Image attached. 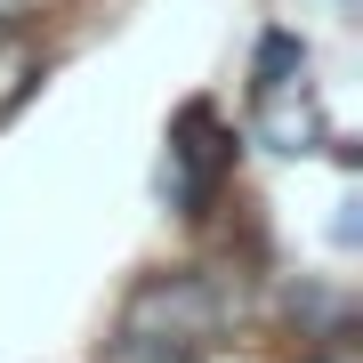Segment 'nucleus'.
<instances>
[{"mask_svg":"<svg viewBox=\"0 0 363 363\" xmlns=\"http://www.w3.org/2000/svg\"><path fill=\"white\" fill-rule=\"evenodd\" d=\"M226 323V291L210 274H145L113 323L105 363H202L218 347Z\"/></svg>","mask_w":363,"mask_h":363,"instance_id":"1","label":"nucleus"},{"mask_svg":"<svg viewBox=\"0 0 363 363\" xmlns=\"http://www.w3.org/2000/svg\"><path fill=\"white\" fill-rule=\"evenodd\" d=\"M250 130L274 154H315L331 145V121H323V97L307 81V40L298 33H267L259 57H250Z\"/></svg>","mask_w":363,"mask_h":363,"instance_id":"2","label":"nucleus"},{"mask_svg":"<svg viewBox=\"0 0 363 363\" xmlns=\"http://www.w3.org/2000/svg\"><path fill=\"white\" fill-rule=\"evenodd\" d=\"M226 178H234V130L210 105H186V113L169 121V154H162V178H154L162 202L178 210V218H202Z\"/></svg>","mask_w":363,"mask_h":363,"instance_id":"3","label":"nucleus"},{"mask_svg":"<svg viewBox=\"0 0 363 363\" xmlns=\"http://www.w3.org/2000/svg\"><path fill=\"white\" fill-rule=\"evenodd\" d=\"M25 16H33V0H0V40H9L16 25H25Z\"/></svg>","mask_w":363,"mask_h":363,"instance_id":"4","label":"nucleus"},{"mask_svg":"<svg viewBox=\"0 0 363 363\" xmlns=\"http://www.w3.org/2000/svg\"><path fill=\"white\" fill-rule=\"evenodd\" d=\"M315 363H347V355H315Z\"/></svg>","mask_w":363,"mask_h":363,"instance_id":"5","label":"nucleus"}]
</instances>
